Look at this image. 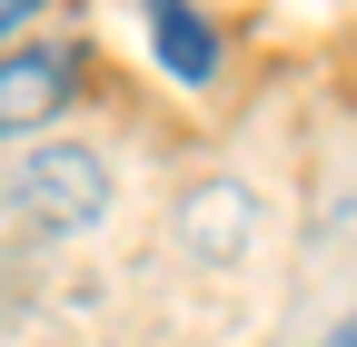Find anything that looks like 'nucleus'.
<instances>
[{
    "mask_svg": "<svg viewBox=\"0 0 357 347\" xmlns=\"http://www.w3.org/2000/svg\"><path fill=\"white\" fill-rule=\"evenodd\" d=\"M79 90V40H40V50H10L0 60V139L60 119V100Z\"/></svg>",
    "mask_w": 357,
    "mask_h": 347,
    "instance_id": "f257e3e1",
    "label": "nucleus"
},
{
    "mask_svg": "<svg viewBox=\"0 0 357 347\" xmlns=\"http://www.w3.org/2000/svg\"><path fill=\"white\" fill-rule=\"evenodd\" d=\"M20 199H30V219H50V229H89L100 199H109V169L89 149H40L30 179H20Z\"/></svg>",
    "mask_w": 357,
    "mask_h": 347,
    "instance_id": "f03ea898",
    "label": "nucleus"
},
{
    "mask_svg": "<svg viewBox=\"0 0 357 347\" xmlns=\"http://www.w3.org/2000/svg\"><path fill=\"white\" fill-rule=\"evenodd\" d=\"M139 20L159 30V60H169L178 79H208V70H218V30L189 10V0H139Z\"/></svg>",
    "mask_w": 357,
    "mask_h": 347,
    "instance_id": "7ed1b4c3",
    "label": "nucleus"
},
{
    "mask_svg": "<svg viewBox=\"0 0 357 347\" xmlns=\"http://www.w3.org/2000/svg\"><path fill=\"white\" fill-rule=\"evenodd\" d=\"M40 10H50V0H0V40H10L20 20H40Z\"/></svg>",
    "mask_w": 357,
    "mask_h": 347,
    "instance_id": "20e7f679",
    "label": "nucleus"
},
{
    "mask_svg": "<svg viewBox=\"0 0 357 347\" xmlns=\"http://www.w3.org/2000/svg\"><path fill=\"white\" fill-rule=\"evenodd\" d=\"M337 347H357V318H347V327H337Z\"/></svg>",
    "mask_w": 357,
    "mask_h": 347,
    "instance_id": "39448f33",
    "label": "nucleus"
}]
</instances>
